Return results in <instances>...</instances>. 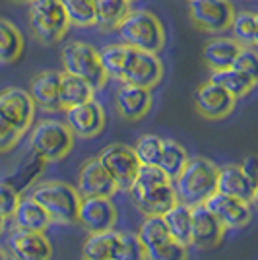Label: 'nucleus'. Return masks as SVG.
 I'll return each instance as SVG.
<instances>
[{
  "instance_id": "obj_10",
  "label": "nucleus",
  "mask_w": 258,
  "mask_h": 260,
  "mask_svg": "<svg viewBox=\"0 0 258 260\" xmlns=\"http://www.w3.org/2000/svg\"><path fill=\"white\" fill-rule=\"evenodd\" d=\"M0 117L18 132L25 134L33 124L35 103L22 87H6L0 91Z\"/></svg>"
},
{
  "instance_id": "obj_40",
  "label": "nucleus",
  "mask_w": 258,
  "mask_h": 260,
  "mask_svg": "<svg viewBox=\"0 0 258 260\" xmlns=\"http://www.w3.org/2000/svg\"><path fill=\"white\" fill-rule=\"evenodd\" d=\"M20 192L10 186L8 183H0V214L6 217V219H10L12 214H14V210L18 206V202H20Z\"/></svg>"
},
{
  "instance_id": "obj_24",
  "label": "nucleus",
  "mask_w": 258,
  "mask_h": 260,
  "mask_svg": "<svg viewBox=\"0 0 258 260\" xmlns=\"http://www.w3.org/2000/svg\"><path fill=\"white\" fill-rule=\"evenodd\" d=\"M95 89L87 84L86 80L72 74L60 72V84H58V105L60 111H66L76 105H82L89 99H93Z\"/></svg>"
},
{
  "instance_id": "obj_33",
  "label": "nucleus",
  "mask_w": 258,
  "mask_h": 260,
  "mask_svg": "<svg viewBox=\"0 0 258 260\" xmlns=\"http://www.w3.org/2000/svg\"><path fill=\"white\" fill-rule=\"evenodd\" d=\"M128 45L124 43H113L107 45L101 53H99V60H101V66L105 70L107 78H113V80H118L120 82V76H122V68H124V62H126V56H128Z\"/></svg>"
},
{
  "instance_id": "obj_5",
  "label": "nucleus",
  "mask_w": 258,
  "mask_h": 260,
  "mask_svg": "<svg viewBox=\"0 0 258 260\" xmlns=\"http://www.w3.org/2000/svg\"><path fill=\"white\" fill-rule=\"evenodd\" d=\"M70 22L60 0H31L29 2V29L45 47L56 45L66 35Z\"/></svg>"
},
{
  "instance_id": "obj_39",
  "label": "nucleus",
  "mask_w": 258,
  "mask_h": 260,
  "mask_svg": "<svg viewBox=\"0 0 258 260\" xmlns=\"http://www.w3.org/2000/svg\"><path fill=\"white\" fill-rule=\"evenodd\" d=\"M231 68L247 72L250 76H258V56L254 53V47H241V51L237 53Z\"/></svg>"
},
{
  "instance_id": "obj_29",
  "label": "nucleus",
  "mask_w": 258,
  "mask_h": 260,
  "mask_svg": "<svg viewBox=\"0 0 258 260\" xmlns=\"http://www.w3.org/2000/svg\"><path fill=\"white\" fill-rule=\"evenodd\" d=\"M128 10V0H93L95 23L103 29H115Z\"/></svg>"
},
{
  "instance_id": "obj_42",
  "label": "nucleus",
  "mask_w": 258,
  "mask_h": 260,
  "mask_svg": "<svg viewBox=\"0 0 258 260\" xmlns=\"http://www.w3.org/2000/svg\"><path fill=\"white\" fill-rule=\"evenodd\" d=\"M241 169L245 171V175H247L248 179L252 181V183L258 184V179H256V157L254 155H248L247 159L243 161V165H241Z\"/></svg>"
},
{
  "instance_id": "obj_20",
  "label": "nucleus",
  "mask_w": 258,
  "mask_h": 260,
  "mask_svg": "<svg viewBox=\"0 0 258 260\" xmlns=\"http://www.w3.org/2000/svg\"><path fill=\"white\" fill-rule=\"evenodd\" d=\"M58 84H60V72L58 70H43V72L33 76L27 93L35 103V109H41L45 113L60 111Z\"/></svg>"
},
{
  "instance_id": "obj_9",
  "label": "nucleus",
  "mask_w": 258,
  "mask_h": 260,
  "mask_svg": "<svg viewBox=\"0 0 258 260\" xmlns=\"http://www.w3.org/2000/svg\"><path fill=\"white\" fill-rule=\"evenodd\" d=\"M163 78V64L155 53L140 51V49H128V56L122 68V84H132L140 87H155Z\"/></svg>"
},
{
  "instance_id": "obj_32",
  "label": "nucleus",
  "mask_w": 258,
  "mask_h": 260,
  "mask_svg": "<svg viewBox=\"0 0 258 260\" xmlns=\"http://www.w3.org/2000/svg\"><path fill=\"white\" fill-rule=\"evenodd\" d=\"M229 27L233 31V39L241 47H256L258 18L254 12H235Z\"/></svg>"
},
{
  "instance_id": "obj_41",
  "label": "nucleus",
  "mask_w": 258,
  "mask_h": 260,
  "mask_svg": "<svg viewBox=\"0 0 258 260\" xmlns=\"http://www.w3.org/2000/svg\"><path fill=\"white\" fill-rule=\"evenodd\" d=\"M22 132H18L12 124H8L0 117V153L12 152L18 146V142L22 140Z\"/></svg>"
},
{
  "instance_id": "obj_27",
  "label": "nucleus",
  "mask_w": 258,
  "mask_h": 260,
  "mask_svg": "<svg viewBox=\"0 0 258 260\" xmlns=\"http://www.w3.org/2000/svg\"><path fill=\"white\" fill-rule=\"evenodd\" d=\"M23 53V37L12 22L0 18V64L16 62Z\"/></svg>"
},
{
  "instance_id": "obj_3",
  "label": "nucleus",
  "mask_w": 258,
  "mask_h": 260,
  "mask_svg": "<svg viewBox=\"0 0 258 260\" xmlns=\"http://www.w3.org/2000/svg\"><path fill=\"white\" fill-rule=\"evenodd\" d=\"M29 196L45 208L51 221L56 225L78 223V208L82 198L72 184L64 181H43L33 188Z\"/></svg>"
},
{
  "instance_id": "obj_16",
  "label": "nucleus",
  "mask_w": 258,
  "mask_h": 260,
  "mask_svg": "<svg viewBox=\"0 0 258 260\" xmlns=\"http://www.w3.org/2000/svg\"><path fill=\"white\" fill-rule=\"evenodd\" d=\"M66 126L78 138H95L105 128V111L95 99H89L82 105H76L64 111Z\"/></svg>"
},
{
  "instance_id": "obj_44",
  "label": "nucleus",
  "mask_w": 258,
  "mask_h": 260,
  "mask_svg": "<svg viewBox=\"0 0 258 260\" xmlns=\"http://www.w3.org/2000/svg\"><path fill=\"white\" fill-rule=\"evenodd\" d=\"M0 260H8V252H6V249H2V247H0Z\"/></svg>"
},
{
  "instance_id": "obj_31",
  "label": "nucleus",
  "mask_w": 258,
  "mask_h": 260,
  "mask_svg": "<svg viewBox=\"0 0 258 260\" xmlns=\"http://www.w3.org/2000/svg\"><path fill=\"white\" fill-rule=\"evenodd\" d=\"M115 243H117L115 229L101 231V233H89L87 241L84 243V249H82L84 260H111Z\"/></svg>"
},
{
  "instance_id": "obj_46",
  "label": "nucleus",
  "mask_w": 258,
  "mask_h": 260,
  "mask_svg": "<svg viewBox=\"0 0 258 260\" xmlns=\"http://www.w3.org/2000/svg\"><path fill=\"white\" fill-rule=\"evenodd\" d=\"M128 2H130V4H132V2H136V0H128Z\"/></svg>"
},
{
  "instance_id": "obj_36",
  "label": "nucleus",
  "mask_w": 258,
  "mask_h": 260,
  "mask_svg": "<svg viewBox=\"0 0 258 260\" xmlns=\"http://www.w3.org/2000/svg\"><path fill=\"white\" fill-rule=\"evenodd\" d=\"M111 260H146V249L130 231H117V243Z\"/></svg>"
},
{
  "instance_id": "obj_17",
  "label": "nucleus",
  "mask_w": 258,
  "mask_h": 260,
  "mask_svg": "<svg viewBox=\"0 0 258 260\" xmlns=\"http://www.w3.org/2000/svg\"><path fill=\"white\" fill-rule=\"evenodd\" d=\"M204 206L225 225V229L247 228L252 219L250 204L239 200V198H233V196L221 194V192H215Z\"/></svg>"
},
{
  "instance_id": "obj_19",
  "label": "nucleus",
  "mask_w": 258,
  "mask_h": 260,
  "mask_svg": "<svg viewBox=\"0 0 258 260\" xmlns=\"http://www.w3.org/2000/svg\"><path fill=\"white\" fill-rule=\"evenodd\" d=\"M151 89L140 86H132V84H122L117 89L115 95V107L117 113L124 120L136 122L144 119L151 109Z\"/></svg>"
},
{
  "instance_id": "obj_4",
  "label": "nucleus",
  "mask_w": 258,
  "mask_h": 260,
  "mask_svg": "<svg viewBox=\"0 0 258 260\" xmlns=\"http://www.w3.org/2000/svg\"><path fill=\"white\" fill-rule=\"evenodd\" d=\"M74 134L66 122L54 119L39 120L31 128L29 144L33 153L45 163L62 161L74 148Z\"/></svg>"
},
{
  "instance_id": "obj_45",
  "label": "nucleus",
  "mask_w": 258,
  "mask_h": 260,
  "mask_svg": "<svg viewBox=\"0 0 258 260\" xmlns=\"http://www.w3.org/2000/svg\"><path fill=\"white\" fill-rule=\"evenodd\" d=\"M14 2H18V4H29L31 0H14Z\"/></svg>"
},
{
  "instance_id": "obj_1",
  "label": "nucleus",
  "mask_w": 258,
  "mask_h": 260,
  "mask_svg": "<svg viewBox=\"0 0 258 260\" xmlns=\"http://www.w3.org/2000/svg\"><path fill=\"white\" fill-rule=\"evenodd\" d=\"M177 200L186 206H202L217 192V165L208 157H188L181 175L173 181Z\"/></svg>"
},
{
  "instance_id": "obj_34",
  "label": "nucleus",
  "mask_w": 258,
  "mask_h": 260,
  "mask_svg": "<svg viewBox=\"0 0 258 260\" xmlns=\"http://www.w3.org/2000/svg\"><path fill=\"white\" fill-rule=\"evenodd\" d=\"M171 183V179L163 173L157 165H140L128 192H148V190H153V188H159V186Z\"/></svg>"
},
{
  "instance_id": "obj_28",
  "label": "nucleus",
  "mask_w": 258,
  "mask_h": 260,
  "mask_svg": "<svg viewBox=\"0 0 258 260\" xmlns=\"http://www.w3.org/2000/svg\"><path fill=\"white\" fill-rule=\"evenodd\" d=\"M186 161H188V153H186V150H184L179 142L175 140L162 142V153H159V159H157V167L171 181H175L181 175Z\"/></svg>"
},
{
  "instance_id": "obj_14",
  "label": "nucleus",
  "mask_w": 258,
  "mask_h": 260,
  "mask_svg": "<svg viewBox=\"0 0 258 260\" xmlns=\"http://www.w3.org/2000/svg\"><path fill=\"white\" fill-rule=\"evenodd\" d=\"M76 190L80 198H93V196H113L118 192L117 184L107 173V169L99 163L97 157H89L82 163L78 171V184Z\"/></svg>"
},
{
  "instance_id": "obj_13",
  "label": "nucleus",
  "mask_w": 258,
  "mask_h": 260,
  "mask_svg": "<svg viewBox=\"0 0 258 260\" xmlns=\"http://www.w3.org/2000/svg\"><path fill=\"white\" fill-rule=\"evenodd\" d=\"M237 99L214 82H204L194 93V105L198 115L206 120H221L231 115Z\"/></svg>"
},
{
  "instance_id": "obj_25",
  "label": "nucleus",
  "mask_w": 258,
  "mask_h": 260,
  "mask_svg": "<svg viewBox=\"0 0 258 260\" xmlns=\"http://www.w3.org/2000/svg\"><path fill=\"white\" fill-rule=\"evenodd\" d=\"M210 82L223 87L227 93H231L235 99H241L254 89L256 76H250V74L241 72L237 68H223V70H214L210 76Z\"/></svg>"
},
{
  "instance_id": "obj_22",
  "label": "nucleus",
  "mask_w": 258,
  "mask_h": 260,
  "mask_svg": "<svg viewBox=\"0 0 258 260\" xmlns=\"http://www.w3.org/2000/svg\"><path fill=\"white\" fill-rule=\"evenodd\" d=\"M10 219H14V228L35 231V233H45L53 225V221H51L49 214L45 212V208L39 202H35L31 196L20 198V202H18Z\"/></svg>"
},
{
  "instance_id": "obj_15",
  "label": "nucleus",
  "mask_w": 258,
  "mask_h": 260,
  "mask_svg": "<svg viewBox=\"0 0 258 260\" xmlns=\"http://www.w3.org/2000/svg\"><path fill=\"white\" fill-rule=\"evenodd\" d=\"M192 216V231H190V245L198 250L215 249L223 237L227 229L217 217L202 204V206L190 208Z\"/></svg>"
},
{
  "instance_id": "obj_30",
  "label": "nucleus",
  "mask_w": 258,
  "mask_h": 260,
  "mask_svg": "<svg viewBox=\"0 0 258 260\" xmlns=\"http://www.w3.org/2000/svg\"><path fill=\"white\" fill-rule=\"evenodd\" d=\"M136 237L146 250L157 249L171 239L167 225L163 221V216H146V219L142 221V225L136 231Z\"/></svg>"
},
{
  "instance_id": "obj_8",
  "label": "nucleus",
  "mask_w": 258,
  "mask_h": 260,
  "mask_svg": "<svg viewBox=\"0 0 258 260\" xmlns=\"http://www.w3.org/2000/svg\"><path fill=\"white\" fill-rule=\"evenodd\" d=\"M235 8L229 0H188V16L196 29L221 33L229 29Z\"/></svg>"
},
{
  "instance_id": "obj_43",
  "label": "nucleus",
  "mask_w": 258,
  "mask_h": 260,
  "mask_svg": "<svg viewBox=\"0 0 258 260\" xmlns=\"http://www.w3.org/2000/svg\"><path fill=\"white\" fill-rule=\"evenodd\" d=\"M6 221H8V219H6V217L0 214V235H2V231H4V225H6Z\"/></svg>"
},
{
  "instance_id": "obj_35",
  "label": "nucleus",
  "mask_w": 258,
  "mask_h": 260,
  "mask_svg": "<svg viewBox=\"0 0 258 260\" xmlns=\"http://www.w3.org/2000/svg\"><path fill=\"white\" fill-rule=\"evenodd\" d=\"M64 14L70 25L76 27H89L95 25V12L93 0H60Z\"/></svg>"
},
{
  "instance_id": "obj_18",
  "label": "nucleus",
  "mask_w": 258,
  "mask_h": 260,
  "mask_svg": "<svg viewBox=\"0 0 258 260\" xmlns=\"http://www.w3.org/2000/svg\"><path fill=\"white\" fill-rule=\"evenodd\" d=\"M217 192L239 198L250 206L256 204L258 184L248 179L241 165H223L217 167Z\"/></svg>"
},
{
  "instance_id": "obj_7",
  "label": "nucleus",
  "mask_w": 258,
  "mask_h": 260,
  "mask_svg": "<svg viewBox=\"0 0 258 260\" xmlns=\"http://www.w3.org/2000/svg\"><path fill=\"white\" fill-rule=\"evenodd\" d=\"M97 159L115 181L118 192H128L140 167L134 150L126 144H109L107 148L99 152Z\"/></svg>"
},
{
  "instance_id": "obj_23",
  "label": "nucleus",
  "mask_w": 258,
  "mask_h": 260,
  "mask_svg": "<svg viewBox=\"0 0 258 260\" xmlns=\"http://www.w3.org/2000/svg\"><path fill=\"white\" fill-rule=\"evenodd\" d=\"M239 51H241V45L237 43L235 39L215 37V39H212V41H208L204 45L202 60L212 72L214 70H223V68H231Z\"/></svg>"
},
{
  "instance_id": "obj_2",
  "label": "nucleus",
  "mask_w": 258,
  "mask_h": 260,
  "mask_svg": "<svg viewBox=\"0 0 258 260\" xmlns=\"http://www.w3.org/2000/svg\"><path fill=\"white\" fill-rule=\"evenodd\" d=\"M115 29L124 45L148 53L157 54L167 41L163 23L157 20V16L146 10H128Z\"/></svg>"
},
{
  "instance_id": "obj_21",
  "label": "nucleus",
  "mask_w": 258,
  "mask_h": 260,
  "mask_svg": "<svg viewBox=\"0 0 258 260\" xmlns=\"http://www.w3.org/2000/svg\"><path fill=\"white\" fill-rule=\"evenodd\" d=\"M128 194L134 208H138L144 216H163L169 208L179 202L173 183L148 190V192H128Z\"/></svg>"
},
{
  "instance_id": "obj_6",
  "label": "nucleus",
  "mask_w": 258,
  "mask_h": 260,
  "mask_svg": "<svg viewBox=\"0 0 258 260\" xmlns=\"http://www.w3.org/2000/svg\"><path fill=\"white\" fill-rule=\"evenodd\" d=\"M60 60L66 74L86 80L93 89H101L107 84V74L99 60V51L84 41H70L60 51Z\"/></svg>"
},
{
  "instance_id": "obj_12",
  "label": "nucleus",
  "mask_w": 258,
  "mask_h": 260,
  "mask_svg": "<svg viewBox=\"0 0 258 260\" xmlns=\"http://www.w3.org/2000/svg\"><path fill=\"white\" fill-rule=\"evenodd\" d=\"M117 217V208L109 196H93L80 200L78 223H82L87 233H101L115 229Z\"/></svg>"
},
{
  "instance_id": "obj_26",
  "label": "nucleus",
  "mask_w": 258,
  "mask_h": 260,
  "mask_svg": "<svg viewBox=\"0 0 258 260\" xmlns=\"http://www.w3.org/2000/svg\"><path fill=\"white\" fill-rule=\"evenodd\" d=\"M163 221L167 225L169 237L177 243H183L190 247V231H192V216H190V206L183 202H177L173 208H169L163 214Z\"/></svg>"
},
{
  "instance_id": "obj_38",
  "label": "nucleus",
  "mask_w": 258,
  "mask_h": 260,
  "mask_svg": "<svg viewBox=\"0 0 258 260\" xmlns=\"http://www.w3.org/2000/svg\"><path fill=\"white\" fill-rule=\"evenodd\" d=\"M146 260H188V247L169 239L162 247L146 250Z\"/></svg>"
},
{
  "instance_id": "obj_37",
  "label": "nucleus",
  "mask_w": 258,
  "mask_h": 260,
  "mask_svg": "<svg viewBox=\"0 0 258 260\" xmlns=\"http://www.w3.org/2000/svg\"><path fill=\"white\" fill-rule=\"evenodd\" d=\"M162 142L163 138L155 134H144L138 138L136 146L132 148L140 165H157L159 153H162Z\"/></svg>"
},
{
  "instance_id": "obj_11",
  "label": "nucleus",
  "mask_w": 258,
  "mask_h": 260,
  "mask_svg": "<svg viewBox=\"0 0 258 260\" xmlns=\"http://www.w3.org/2000/svg\"><path fill=\"white\" fill-rule=\"evenodd\" d=\"M6 252L12 260H51L53 245L45 233L14 228L6 239Z\"/></svg>"
}]
</instances>
